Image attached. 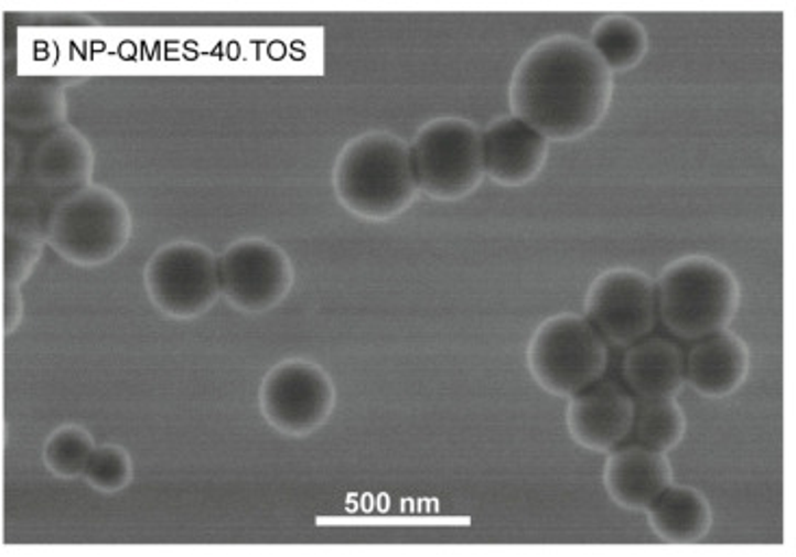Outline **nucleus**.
I'll list each match as a JSON object with an SVG mask.
<instances>
[{
    "mask_svg": "<svg viewBox=\"0 0 796 557\" xmlns=\"http://www.w3.org/2000/svg\"><path fill=\"white\" fill-rule=\"evenodd\" d=\"M614 78L589 40L553 35L515 65L510 116L538 130L549 143H569L593 132L610 111Z\"/></svg>",
    "mask_w": 796,
    "mask_h": 557,
    "instance_id": "nucleus-1",
    "label": "nucleus"
},
{
    "mask_svg": "<svg viewBox=\"0 0 796 557\" xmlns=\"http://www.w3.org/2000/svg\"><path fill=\"white\" fill-rule=\"evenodd\" d=\"M332 189L338 204L365 222L396 219L419 195L408 143L389 130L349 139L334 161Z\"/></svg>",
    "mask_w": 796,
    "mask_h": 557,
    "instance_id": "nucleus-2",
    "label": "nucleus"
},
{
    "mask_svg": "<svg viewBox=\"0 0 796 557\" xmlns=\"http://www.w3.org/2000/svg\"><path fill=\"white\" fill-rule=\"evenodd\" d=\"M664 328L684 341L728 330L740 309V282L721 260L688 254L670 260L656 280Z\"/></svg>",
    "mask_w": 796,
    "mask_h": 557,
    "instance_id": "nucleus-3",
    "label": "nucleus"
},
{
    "mask_svg": "<svg viewBox=\"0 0 796 557\" xmlns=\"http://www.w3.org/2000/svg\"><path fill=\"white\" fill-rule=\"evenodd\" d=\"M133 217L129 204L114 189L78 186L53 211L46 239L76 267H103L129 246Z\"/></svg>",
    "mask_w": 796,
    "mask_h": 557,
    "instance_id": "nucleus-4",
    "label": "nucleus"
},
{
    "mask_svg": "<svg viewBox=\"0 0 796 557\" xmlns=\"http://www.w3.org/2000/svg\"><path fill=\"white\" fill-rule=\"evenodd\" d=\"M607 343L584 314L560 312L545 319L528 343L534 382L556 397H573L607 369Z\"/></svg>",
    "mask_w": 796,
    "mask_h": 557,
    "instance_id": "nucleus-5",
    "label": "nucleus"
},
{
    "mask_svg": "<svg viewBox=\"0 0 796 557\" xmlns=\"http://www.w3.org/2000/svg\"><path fill=\"white\" fill-rule=\"evenodd\" d=\"M419 193L439 202L471 195L484 181L482 130L465 118H437L408 143Z\"/></svg>",
    "mask_w": 796,
    "mask_h": 557,
    "instance_id": "nucleus-6",
    "label": "nucleus"
},
{
    "mask_svg": "<svg viewBox=\"0 0 796 557\" xmlns=\"http://www.w3.org/2000/svg\"><path fill=\"white\" fill-rule=\"evenodd\" d=\"M143 287L161 314L179 321L198 319L222 298L217 254L194 242L165 244L148 258Z\"/></svg>",
    "mask_w": 796,
    "mask_h": 557,
    "instance_id": "nucleus-7",
    "label": "nucleus"
},
{
    "mask_svg": "<svg viewBox=\"0 0 796 557\" xmlns=\"http://www.w3.org/2000/svg\"><path fill=\"white\" fill-rule=\"evenodd\" d=\"M259 408L267 424L282 436L306 438L329 424L336 408L331 373L306 358H287L266 373Z\"/></svg>",
    "mask_w": 796,
    "mask_h": 557,
    "instance_id": "nucleus-8",
    "label": "nucleus"
},
{
    "mask_svg": "<svg viewBox=\"0 0 796 557\" xmlns=\"http://www.w3.org/2000/svg\"><path fill=\"white\" fill-rule=\"evenodd\" d=\"M219 293L244 314H263L280 307L295 282L289 254L263 237H244L217 256Z\"/></svg>",
    "mask_w": 796,
    "mask_h": 557,
    "instance_id": "nucleus-9",
    "label": "nucleus"
},
{
    "mask_svg": "<svg viewBox=\"0 0 796 557\" xmlns=\"http://www.w3.org/2000/svg\"><path fill=\"white\" fill-rule=\"evenodd\" d=\"M584 317L610 345L643 341L658 323L656 280L634 267L601 271L587 291Z\"/></svg>",
    "mask_w": 796,
    "mask_h": 557,
    "instance_id": "nucleus-10",
    "label": "nucleus"
},
{
    "mask_svg": "<svg viewBox=\"0 0 796 557\" xmlns=\"http://www.w3.org/2000/svg\"><path fill=\"white\" fill-rule=\"evenodd\" d=\"M634 399L614 379L601 377L595 384L569 397L567 430L571 438L595 453H607L623 444L634 426Z\"/></svg>",
    "mask_w": 796,
    "mask_h": 557,
    "instance_id": "nucleus-11",
    "label": "nucleus"
},
{
    "mask_svg": "<svg viewBox=\"0 0 796 557\" xmlns=\"http://www.w3.org/2000/svg\"><path fill=\"white\" fill-rule=\"evenodd\" d=\"M547 159L549 141L515 116H502L482 130V168L495 185H528Z\"/></svg>",
    "mask_w": 796,
    "mask_h": 557,
    "instance_id": "nucleus-12",
    "label": "nucleus"
},
{
    "mask_svg": "<svg viewBox=\"0 0 796 557\" xmlns=\"http://www.w3.org/2000/svg\"><path fill=\"white\" fill-rule=\"evenodd\" d=\"M673 484V467L663 451L641 442L618 444L607 451L603 486L623 510L645 512Z\"/></svg>",
    "mask_w": 796,
    "mask_h": 557,
    "instance_id": "nucleus-13",
    "label": "nucleus"
},
{
    "mask_svg": "<svg viewBox=\"0 0 796 557\" xmlns=\"http://www.w3.org/2000/svg\"><path fill=\"white\" fill-rule=\"evenodd\" d=\"M751 354L746 343L730 330L695 341L684 361V382L708 399L733 395L749 377Z\"/></svg>",
    "mask_w": 796,
    "mask_h": 557,
    "instance_id": "nucleus-14",
    "label": "nucleus"
},
{
    "mask_svg": "<svg viewBox=\"0 0 796 557\" xmlns=\"http://www.w3.org/2000/svg\"><path fill=\"white\" fill-rule=\"evenodd\" d=\"M623 377L638 399H675L684 388V354L664 336L625 347Z\"/></svg>",
    "mask_w": 796,
    "mask_h": 557,
    "instance_id": "nucleus-15",
    "label": "nucleus"
},
{
    "mask_svg": "<svg viewBox=\"0 0 796 557\" xmlns=\"http://www.w3.org/2000/svg\"><path fill=\"white\" fill-rule=\"evenodd\" d=\"M645 514L654 534L670 545L699 543L714 525V512L708 496L692 486L675 482L645 510Z\"/></svg>",
    "mask_w": 796,
    "mask_h": 557,
    "instance_id": "nucleus-16",
    "label": "nucleus"
},
{
    "mask_svg": "<svg viewBox=\"0 0 796 557\" xmlns=\"http://www.w3.org/2000/svg\"><path fill=\"white\" fill-rule=\"evenodd\" d=\"M37 174L44 183L60 186L89 185L94 174V148L74 128L57 130L37 154Z\"/></svg>",
    "mask_w": 796,
    "mask_h": 557,
    "instance_id": "nucleus-17",
    "label": "nucleus"
},
{
    "mask_svg": "<svg viewBox=\"0 0 796 557\" xmlns=\"http://www.w3.org/2000/svg\"><path fill=\"white\" fill-rule=\"evenodd\" d=\"M589 44L614 72H630L647 57L649 35L643 22L627 13H607L591 29Z\"/></svg>",
    "mask_w": 796,
    "mask_h": 557,
    "instance_id": "nucleus-18",
    "label": "nucleus"
},
{
    "mask_svg": "<svg viewBox=\"0 0 796 557\" xmlns=\"http://www.w3.org/2000/svg\"><path fill=\"white\" fill-rule=\"evenodd\" d=\"M638 442L668 453L686 436V415L675 399H641L634 404V426Z\"/></svg>",
    "mask_w": 796,
    "mask_h": 557,
    "instance_id": "nucleus-19",
    "label": "nucleus"
},
{
    "mask_svg": "<svg viewBox=\"0 0 796 557\" xmlns=\"http://www.w3.org/2000/svg\"><path fill=\"white\" fill-rule=\"evenodd\" d=\"M94 447L96 442L92 433L80 426L66 424L46 438L44 464L51 475L60 480H76L80 478Z\"/></svg>",
    "mask_w": 796,
    "mask_h": 557,
    "instance_id": "nucleus-20",
    "label": "nucleus"
},
{
    "mask_svg": "<svg viewBox=\"0 0 796 557\" xmlns=\"http://www.w3.org/2000/svg\"><path fill=\"white\" fill-rule=\"evenodd\" d=\"M80 478L100 495H118L133 484V458L122 444H96Z\"/></svg>",
    "mask_w": 796,
    "mask_h": 557,
    "instance_id": "nucleus-21",
    "label": "nucleus"
},
{
    "mask_svg": "<svg viewBox=\"0 0 796 557\" xmlns=\"http://www.w3.org/2000/svg\"><path fill=\"white\" fill-rule=\"evenodd\" d=\"M0 291H2V276H0Z\"/></svg>",
    "mask_w": 796,
    "mask_h": 557,
    "instance_id": "nucleus-22",
    "label": "nucleus"
}]
</instances>
